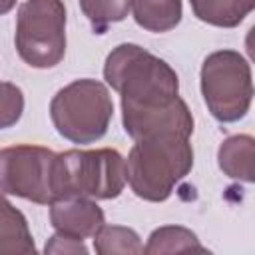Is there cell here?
<instances>
[{
	"label": "cell",
	"instance_id": "1",
	"mask_svg": "<svg viewBox=\"0 0 255 255\" xmlns=\"http://www.w3.org/2000/svg\"><path fill=\"white\" fill-rule=\"evenodd\" d=\"M104 78L122 96V106L129 108L159 106L179 96L175 70L137 44L114 48L106 58Z\"/></svg>",
	"mask_w": 255,
	"mask_h": 255
},
{
	"label": "cell",
	"instance_id": "2",
	"mask_svg": "<svg viewBox=\"0 0 255 255\" xmlns=\"http://www.w3.org/2000/svg\"><path fill=\"white\" fill-rule=\"evenodd\" d=\"M189 137L153 135L135 139L126 161V181L145 201H165L173 187L191 171Z\"/></svg>",
	"mask_w": 255,
	"mask_h": 255
},
{
	"label": "cell",
	"instance_id": "3",
	"mask_svg": "<svg viewBox=\"0 0 255 255\" xmlns=\"http://www.w3.org/2000/svg\"><path fill=\"white\" fill-rule=\"evenodd\" d=\"M124 187L126 159L120 155V151L100 147L56 153L52 169V189L56 199H114L124 191Z\"/></svg>",
	"mask_w": 255,
	"mask_h": 255
},
{
	"label": "cell",
	"instance_id": "4",
	"mask_svg": "<svg viewBox=\"0 0 255 255\" xmlns=\"http://www.w3.org/2000/svg\"><path fill=\"white\" fill-rule=\"evenodd\" d=\"M114 116L108 88L98 80H76L50 102V118L58 133L74 143H92L104 137Z\"/></svg>",
	"mask_w": 255,
	"mask_h": 255
},
{
	"label": "cell",
	"instance_id": "5",
	"mask_svg": "<svg viewBox=\"0 0 255 255\" xmlns=\"http://www.w3.org/2000/svg\"><path fill=\"white\" fill-rule=\"evenodd\" d=\"M14 44L32 68H54L66 54V8L62 0H26L18 8Z\"/></svg>",
	"mask_w": 255,
	"mask_h": 255
},
{
	"label": "cell",
	"instance_id": "6",
	"mask_svg": "<svg viewBox=\"0 0 255 255\" xmlns=\"http://www.w3.org/2000/svg\"><path fill=\"white\" fill-rule=\"evenodd\" d=\"M201 94L211 116L223 124L241 120L253 100L249 62L235 50H217L203 60Z\"/></svg>",
	"mask_w": 255,
	"mask_h": 255
},
{
	"label": "cell",
	"instance_id": "7",
	"mask_svg": "<svg viewBox=\"0 0 255 255\" xmlns=\"http://www.w3.org/2000/svg\"><path fill=\"white\" fill-rule=\"evenodd\" d=\"M56 153L42 145H10L0 149V191L40 205L54 197L52 169Z\"/></svg>",
	"mask_w": 255,
	"mask_h": 255
},
{
	"label": "cell",
	"instance_id": "8",
	"mask_svg": "<svg viewBox=\"0 0 255 255\" xmlns=\"http://www.w3.org/2000/svg\"><path fill=\"white\" fill-rule=\"evenodd\" d=\"M122 122L126 133L131 139H143L153 135L189 137L193 133V116L179 96L159 106H122Z\"/></svg>",
	"mask_w": 255,
	"mask_h": 255
},
{
	"label": "cell",
	"instance_id": "9",
	"mask_svg": "<svg viewBox=\"0 0 255 255\" xmlns=\"http://www.w3.org/2000/svg\"><path fill=\"white\" fill-rule=\"evenodd\" d=\"M50 223L56 233L84 241L100 231L106 217L102 207L88 197H62L50 203Z\"/></svg>",
	"mask_w": 255,
	"mask_h": 255
},
{
	"label": "cell",
	"instance_id": "10",
	"mask_svg": "<svg viewBox=\"0 0 255 255\" xmlns=\"http://www.w3.org/2000/svg\"><path fill=\"white\" fill-rule=\"evenodd\" d=\"M36 245L28 221L0 191V255H34Z\"/></svg>",
	"mask_w": 255,
	"mask_h": 255
},
{
	"label": "cell",
	"instance_id": "11",
	"mask_svg": "<svg viewBox=\"0 0 255 255\" xmlns=\"http://www.w3.org/2000/svg\"><path fill=\"white\" fill-rule=\"evenodd\" d=\"M253 157H255V141L251 135H231L227 137L217 151V161L221 171L239 181H253Z\"/></svg>",
	"mask_w": 255,
	"mask_h": 255
},
{
	"label": "cell",
	"instance_id": "12",
	"mask_svg": "<svg viewBox=\"0 0 255 255\" xmlns=\"http://www.w3.org/2000/svg\"><path fill=\"white\" fill-rule=\"evenodd\" d=\"M137 26L149 32H167L181 20V0H131Z\"/></svg>",
	"mask_w": 255,
	"mask_h": 255
},
{
	"label": "cell",
	"instance_id": "13",
	"mask_svg": "<svg viewBox=\"0 0 255 255\" xmlns=\"http://www.w3.org/2000/svg\"><path fill=\"white\" fill-rule=\"evenodd\" d=\"M193 14L211 26L235 28L253 10L255 0H189Z\"/></svg>",
	"mask_w": 255,
	"mask_h": 255
},
{
	"label": "cell",
	"instance_id": "14",
	"mask_svg": "<svg viewBox=\"0 0 255 255\" xmlns=\"http://www.w3.org/2000/svg\"><path fill=\"white\" fill-rule=\"evenodd\" d=\"M147 255H163V253H209L197 239V235L181 225H163L157 227L143 247Z\"/></svg>",
	"mask_w": 255,
	"mask_h": 255
},
{
	"label": "cell",
	"instance_id": "15",
	"mask_svg": "<svg viewBox=\"0 0 255 255\" xmlns=\"http://www.w3.org/2000/svg\"><path fill=\"white\" fill-rule=\"evenodd\" d=\"M94 249L98 255H141L143 245L139 235L122 225H102L94 235Z\"/></svg>",
	"mask_w": 255,
	"mask_h": 255
},
{
	"label": "cell",
	"instance_id": "16",
	"mask_svg": "<svg viewBox=\"0 0 255 255\" xmlns=\"http://www.w3.org/2000/svg\"><path fill=\"white\" fill-rule=\"evenodd\" d=\"M84 16L96 34H104L110 24L122 22L131 10V0H80Z\"/></svg>",
	"mask_w": 255,
	"mask_h": 255
},
{
	"label": "cell",
	"instance_id": "17",
	"mask_svg": "<svg viewBox=\"0 0 255 255\" xmlns=\"http://www.w3.org/2000/svg\"><path fill=\"white\" fill-rule=\"evenodd\" d=\"M24 112V94L16 84L0 82V129L14 126Z\"/></svg>",
	"mask_w": 255,
	"mask_h": 255
},
{
	"label": "cell",
	"instance_id": "18",
	"mask_svg": "<svg viewBox=\"0 0 255 255\" xmlns=\"http://www.w3.org/2000/svg\"><path fill=\"white\" fill-rule=\"evenodd\" d=\"M44 251L46 253H74V255L82 253V255H86L88 247L84 245L82 239H76V237H70V235H64V233H56V235L50 237Z\"/></svg>",
	"mask_w": 255,
	"mask_h": 255
},
{
	"label": "cell",
	"instance_id": "19",
	"mask_svg": "<svg viewBox=\"0 0 255 255\" xmlns=\"http://www.w3.org/2000/svg\"><path fill=\"white\" fill-rule=\"evenodd\" d=\"M14 6H16V0H0V14L10 12Z\"/></svg>",
	"mask_w": 255,
	"mask_h": 255
}]
</instances>
